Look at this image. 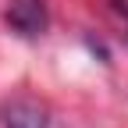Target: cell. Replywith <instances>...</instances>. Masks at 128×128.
<instances>
[{
  "mask_svg": "<svg viewBox=\"0 0 128 128\" xmlns=\"http://www.w3.org/2000/svg\"><path fill=\"white\" fill-rule=\"evenodd\" d=\"M7 25L22 36H39L46 28V7L43 0H11L7 7Z\"/></svg>",
  "mask_w": 128,
  "mask_h": 128,
  "instance_id": "obj_1",
  "label": "cell"
},
{
  "mask_svg": "<svg viewBox=\"0 0 128 128\" xmlns=\"http://www.w3.org/2000/svg\"><path fill=\"white\" fill-rule=\"evenodd\" d=\"M4 124L7 128H46V114L32 103H14V107H7Z\"/></svg>",
  "mask_w": 128,
  "mask_h": 128,
  "instance_id": "obj_2",
  "label": "cell"
},
{
  "mask_svg": "<svg viewBox=\"0 0 128 128\" xmlns=\"http://www.w3.org/2000/svg\"><path fill=\"white\" fill-rule=\"evenodd\" d=\"M114 4H118V7H121V11H128V0H114Z\"/></svg>",
  "mask_w": 128,
  "mask_h": 128,
  "instance_id": "obj_3",
  "label": "cell"
}]
</instances>
